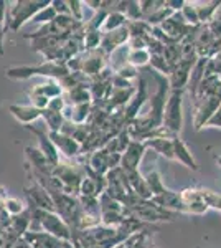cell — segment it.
Returning <instances> with one entry per match:
<instances>
[{"instance_id":"9a60e30c","label":"cell","mask_w":221,"mask_h":248,"mask_svg":"<svg viewBox=\"0 0 221 248\" xmlns=\"http://www.w3.org/2000/svg\"><path fill=\"white\" fill-rule=\"evenodd\" d=\"M150 201L155 202L157 205L163 207V209L168 212H174V214H185V203L182 201L180 192L167 189L163 194L155 195V197H152Z\"/></svg>"},{"instance_id":"30bf717a","label":"cell","mask_w":221,"mask_h":248,"mask_svg":"<svg viewBox=\"0 0 221 248\" xmlns=\"http://www.w3.org/2000/svg\"><path fill=\"white\" fill-rule=\"evenodd\" d=\"M25 127L35 136V138L38 139L40 151L46 155V159L50 161L51 166H58V164L61 162V159H59V151L56 149V146L53 144V141H51L50 133H48L46 129H42V127L31 126V124H30V126H25Z\"/></svg>"},{"instance_id":"7402d4cb","label":"cell","mask_w":221,"mask_h":248,"mask_svg":"<svg viewBox=\"0 0 221 248\" xmlns=\"http://www.w3.org/2000/svg\"><path fill=\"white\" fill-rule=\"evenodd\" d=\"M174 151H175V161L183 164L187 169H190L193 172H196L200 169V166H198V162L195 161L193 154L190 153V149L187 147V144H185L180 138L174 139Z\"/></svg>"},{"instance_id":"c3c4849f","label":"cell","mask_w":221,"mask_h":248,"mask_svg":"<svg viewBox=\"0 0 221 248\" xmlns=\"http://www.w3.org/2000/svg\"><path fill=\"white\" fill-rule=\"evenodd\" d=\"M114 248H126V242L120 243V245H118V247H114Z\"/></svg>"},{"instance_id":"4fadbf2b","label":"cell","mask_w":221,"mask_h":248,"mask_svg":"<svg viewBox=\"0 0 221 248\" xmlns=\"http://www.w3.org/2000/svg\"><path fill=\"white\" fill-rule=\"evenodd\" d=\"M146 151H147L146 142L132 139L131 144L127 146L126 153L122 154L120 167H122L124 170H139V164H140V161H142Z\"/></svg>"},{"instance_id":"f907efd6","label":"cell","mask_w":221,"mask_h":248,"mask_svg":"<svg viewBox=\"0 0 221 248\" xmlns=\"http://www.w3.org/2000/svg\"><path fill=\"white\" fill-rule=\"evenodd\" d=\"M147 248H157V247H155V245H154V243H152V245H148V247H147Z\"/></svg>"},{"instance_id":"5b68a950","label":"cell","mask_w":221,"mask_h":248,"mask_svg":"<svg viewBox=\"0 0 221 248\" xmlns=\"http://www.w3.org/2000/svg\"><path fill=\"white\" fill-rule=\"evenodd\" d=\"M23 192H25L28 207H31V209H40V210H48V212H56L51 194L38 181L30 179V184L25 186Z\"/></svg>"},{"instance_id":"e0dca14e","label":"cell","mask_w":221,"mask_h":248,"mask_svg":"<svg viewBox=\"0 0 221 248\" xmlns=\"http://www.w3.org/2000/svg\"><path fill=\"white\" fill-rule=\"evenodd\" d=\"M25 154L28 159V166L31 167V170L40 172V174H51L55 166H51L50 161L46 159V155L40 151V147L28 146L25 147Z\"/></svg>"},{"instance_id":"484cf974","label":"cell","mask_w":221,"mask_h":248,"mask_svg":"<svg viewBox=\"0 0 221 248\" xmlns=\"http://www.w3.org/2000/svg\"><path fill=\"white\" fill-rule=\"evenodd\" d=\"M195 5H196V12H198V17H200L202 25H208V23L215 18V14L221 7V0H211V2H195Z\"/></svg>"},{"instance_id":"7dc6e473","label":"cell","mask_w":221,"mask_h":248,"mask_svg":"<svg viewBox=\"0 0 221 248\" xmlns=\"http://www.w3.org/2000/svg\"><path fill=\"white\" fill-rule=\"evenodd\" d=\"M63 248H74V245H73V242H65Z\"/></svg>"},{"instance_id":"d6a6232c","label":"cell","mask_w":221,"mask_h":248,"mask_svg":"<svg viewBox=\"0 0 221 248\" xmlns=\"http://www.w3.org/2000/svg\"><path fill=\"white\" fill-rule=\"evenodd\" d=\"M150 68L154 71H157V73H160L162 77H167V78L170 77L172 70H174V66L167 62L163 55H150Z\"/></svg>"},{"instance_id":"836d02e7","label":"cell","mask_w":221,"mask_h":248,"mask_svg":"<svg viewBox=\"0 0 221 248\" xmlns=\"http://www.w3.org/2000/svg\"><path fill=\"white\" fill-rule=\"evenodd\" d=\"M182 15L185 18V22L192 27H200L202 22H200V17H198V12H196V5L195 2H187L185 0V5L182 9Z\"/></svg>"},{"instance_id":"603a6c76","label":"cell","mask_w":221,"mask_h":248,"mask_svg":"<svg viewBox=\"0 0 221 248\" xmlns=\"http://www.w3.org/2000/svg\"><path fill=\"white\" fill-rule=\"evenodd\" d=\"M147 149L155 151L162 157L168 161H175V151H174V139H148L146 141Z\"/></svg>"},{"instance_id":"ab89813d","label":"cell","mask_w":221,"mask_h":248,"mask_svg":"<svg viewBox=\"0 0 221 248\" xmlns=\"http://www.w3.org/2000/svg\"><path fill=\"white\" fill-rule=\"evenodd\" d=\"M68 106L65 96H58V98H53L50 101V105H48V109L55 111V113H63L65 111V108Z\"/></svg>"},{"instance_id":"44dd1931","label":"cell","mask_w":221,"mask_h":248,"mask_svg":"<svg viewBox=\"0 0 221 248\" xmlns=\"http://www.w3.org/2000/svg\"><path fill=\"white\" fill-rule=\"evenodd\" d=\"M120 169H122V167H120ZM124 172H126V175H127V181H129L132 192H134L137 197L144 199V201H150L152 194H150V190H148V186L146 182V175H142L139 170H124Z\"/></svg>"},{"instance_id":"7bdbcfd3","label":"cell","mask_w":221,"mask_h":248,"mask_svg":"<svg viewBox=\"0 0 221 248\" xmlns=\"http://www.w3.org/2000/svg\"><path fill=\"white\" fill-rule=\"evenodd\" d=\"M205 127H220L221 129V108L211 116L210 119H208L206 124H205Z\"/></svg>"},{"instance_id":"d590c367","label":"cell","mask_w":221,"mask_h":248,"mask_svg":"<svg viewBox=\"0 0 221 248\" xmlns=\"http://www.w3.org/2000/svg\"><path fill=\"white\" fill-rule=\"evenodd\" d=\"M56 17H58V14H56L55 9L51 7V3H50V5L45 7L43 10H40L31 20H33L35 23H40V27H42V25H46V23L53 22Z\"/></svg>"},{"instance_id":"bcb514c9","label":"cell","mask_w":221,"mask_h":248,"mask_svg":"<svg viewBox=\"0 0 221 248\" xmlns=\"http://www.w3.org/2000/svg\"><path fill=\"white\" fill-rule=\"evenodd\" d=\"M5 25L0 23V55H3V35H5Z\"/></svg>"},{"instance_id":"f35d334b","label":"cell","mask_w":221,"mask_h":248,"mask_svg":"<svg viewBox=\"0 0 221 248\" xmlns=\"http://www.w3.org/2000/svg\"><path fill=\"white\" fill-rule=\"evenodd\" d=\"M70 5V12H71V17H74L79 22H84V15H83V5L84 2H79V0H70L68 2Z\"/></svg>"},{"instance_id":"8d00e7d4","label":"cell","mask_w":221,"mask_h":248,"mask_svg":"<svg viewBox=\"0 0 221 248\" xmlns=\"http://www.w3.org/2000/svg\"><path fill=\"white\" fill-rule=\"evenodd\" d=\"M7 199H9V195H7V190L3 189V187H0V225H2V227H7L10 223V220H12V217L9 215V212L5 210Z\"/></svg>"},{"instance_id":"681fc988","label":"cell","mask_w":221,"mask_h":248,"mask_svg":"<svg viewBox=\"0 0 221 248\" xmlns=\"http://www.w3.org/2000/svg\"><path fill=\"white\" fill-rule=\"evenodd\" d=\"M216 162H218L220 166H221V155H220V157H216Z\"/></svg>"},{"instance_id":"ee69618b","label":"cell","mask_w":221,"mask_h":248,"mask_svg":"<svg viewBox=\"0 0 221 248\" xmlns=\"http://www.w3.org/2000/svg\"><path fill=\"white\" fill-rule=\"evenodd\" d=\"M9 3L5 2V0H0V23H3L5 25V18H7V14H9Z\"/></svg>"},{"instance_id":"d4e9b609","label":"cell","mask_w":221,"mask_h":248,"mask_svg":"<svg viewBox=\"0 0 221 248\" xmlns=\"http://www.w3.org/2000/svg\"><path fill=\"white\" fill-rule=\"evenodd\" d=\"M91 86H76L73 90L65 91V99L68 105L74 106V105H83V103H92V96H91Z\"/></svg>"},{"instance_id":"6da1fadb","label":"cell","mask_w":221,"mask_h":248,"mask_svg":"<svg viewBox=\"0 0 221 248\" xmlns=\"http://www.w3.org/2000/svg\"><path fill=\"white\" fill-rule=\"evenodd\" d=\"M30 232H46V233L53 235V237L63 240V242L73 240V229L56 212L31 209Z\"/></svg>"},{"instance_id":"1f68e13d","label":"cell","mask_w":221,"mask_h":248,"mask_svg":"<svg viewBox=\"0 0 221 248\" xmlns=\"http://www.w3.org/2000/svg\"><path fill=\"white\" fill-rule=\"evenodd\" d=\"M103 31L101 30H89L84 23V51H92L101 48Z\"/></svg>"},{"instance_id":"5bb4252c","label":"cell","mask_w":221,"mask_h":248,"mask_svg":"<svg viewBox=\"0 0 221 248\" xmlns=\"http://www.w3.org/2000/svg\"><path fill=\"white\" fill-rule=\"evenodd\" d=\"M146 99H147V81H146V78L140 77L137 93H135V96L132 98V101L129 103V105L124 108V118H126V121H127V126H129L135 118H139L140 116L139 113H140V109H142Z\"/></svg>"},{"instance_id":"ffe728a7","label":"cell","mask_w":221,"mask_h":248,"mask_svg":"<svg viewBox=\"0 0 221 248\" xmlns=\"http://www.w3.org/2000/svg\"><path fill=\"white\" fill-rule=\"evenodd\" d=\"M92 108H94L92 103H83V105H74V106L68 105L65 108V111H63V116H65L66 121L73 124H84L89 121Z\"/></svg>"},{"instance_id":"8992f818","label":"cell","mask_w":221,"mask_h":248,"mask_svg":"<svg viewBox=\"0 0 221 248\" xmlns=\"http://www.w3.org/2000/svg\"><path fill=\"white\" fill-rule=\"evenodd\" d=\"M221 108V96H205L196 99L193 103V127L195 131H200L205 127L208 119Z\"/></svg>"},{"instance_id":"83f0119b","label":"cell","mask_w":221,"mask_h":248,"mask_svg":"<svg viewBox=\"0 0 221 248\" xmlns=\"http://www.w3.org/2000/svg\"><path fill=\"white\" fill-rule=\"evenodd\" d=\"M42 118L45 119L46 126H48V131L50 133H59L63 127V124H65V116H63V113H55V111L51 109H43V114Z\"/></svg>"},{"instance_id":"b9f144b4","label":"cell","mask_w":221,"mask_h":248,"mask_svg":"<svg viewBox=\"0 0 221 248\" xmlns=\"http://www.w3.org/2000/svg\"><path fill=\"white\" fill-rule=\"evenodd\" d=\"M208 29H210V31L215 38H221V15L215 17L210 23H208Z\"/></svg>"},{"instance_id":"7a4b0ae2","label":"cell","mask_w":221,"mask_h":248,"mask_svg":"<svg viewBox=\"0 0 221 248\" xmlns=\"http://www.w3.org/2000/svg\"><path fill=\"white\" fill-rule=\"evenodd\" d=\"M70 75L66 63L43 62L40 65H20L5 68V77L10 79H28L31 77H45L48 79H63Z\"/></svg>"},{"instance_id":"74e56055","label":"cell","mask_w":221,"mask_h":248,"mask_svg":"<svg viewBox=\"0 0 221 248\" xmlns=\"http://www.w3.org/2000/svg\"><path fill=\"white\" fill-rule=\"evenodd\" d=\"M116 75H119L120 78L127 79V81H132V79H137L140 78L139 77V68L129 65V63H126V65H122L119 68L118 71H116Z\"/></svg>"},{"instance_id":"3957f363","label":"cell","mask_w":221,"mask_h":248,"mask_svg":"<svg viewBox=\"0 0 221 248\" xmlns=\"http://www.w3.org/2000/svg\"><path fill=\"white\" fill-rule=\"evenodd\" d=\"M50 0H17L10 3L9 17H7L5 29L12 31H18L20 27L25 25L28 20H31L40 10L50 5Z\"/></svg>"},{"instance_id":"9c48e42d","label":"cell","mask_w":221,"mask_h":248,"mask_svg":"<svg viewBox=\"0 0 221 248\" xmlns=\"http://www.w3.org/2000/svg\"><path fill=\"white\" fill-rule=\"evenodd\" d=\"M198 60H180L178 63L174 66L170 77H168V85L170 90H182L185 91L190 81V75L193 66L196 65Z\"/></svg>"},{"instance_id":"ac0fdd59","label":"cell","mask_w":221,"mask_h":248,"mask_svg":"<svg viewBox=\"0 0 221 248\" xmlns=\"http://www.w3.org/2000/svg\"><path fill=\"white\" fill-rule=\"evenodd\" d=\"M31 248H63L65 242L46 232H27L25 237Z\"/></svg>"},{"instance_id":"60d3db41","label":"cell","mask_w":221,"mask_h":248,"mask_svg":"<svg viewBox=\"0 0 221 248\" xmlns=\"http://www.w3.org/2000/svg\"><path fill=\"white\" fill-rule=\"evenodd\" d=\"M51 7L58 15H71L70 5H68L66 0H51Z\"/></svg>"},{"instance_id":"f546056e","label":"cell","mask_w":221,"mask_h":248,"mask_svg":"<svg viewBox=\"0 0 221 248\" xmlns=\"http://www.w3.org/2000/svg\"><path fill=\"white\" fill-rule=\"evenodd\" d=\"M146 182L148 186V190H150L152 197L155 195H160L167 190V187L163 186V181H162V175H160L159 170H150L146 174Z\"/></svg>"},{"instance_id":"e575fe53","label":"cell","mask_w":221,"mask_h":248,"mask_svg":"<svg viewBox=\"0 0 221 248\" xmlns=\"http://www.w3.org/2000/svg\"><path fill=\"white\" fill-rule=\"evenodd\" d=\"M27 209H28V205H25V202L20 201L18 197H9V199H7V202H5V210L9 212L10 217L22 215Z\"/></svg>"},{"instance_id":"ba28073f","label":"cell","mask_w":221,"mask_h":248,"mask_svg":"<svg viewBox=\"0 0 221 248\" xmlns=\"http://www.w3.org/2000/svg\"><path fill=\"white\" fill-rule=\"evenodd\" d=\"M109 55H106L101 48L98 50H92V51H84L83 53V71L81 73L86 75L88 78H94L98 77L99 73L104 70L109 62Z\"/></svg>"},{"instance_id":"7c38bea8","label":"cell","mask_w":221,"mask_h":248,"mask_svg":"<svg viewBox=\"0 0 221 248\" xmlns=\"http://www.w3.org/2000/svg\"><path fill=\"white\" fill-rule=\"evenodd\" d=\"M48 133H50V131H48ZM50 138L56 146V149L65 155L66 159H76L83 154L81 144L71 138V136L63 134L61 131H59V133H50Z\"/></svg>"},{"instance_id":"52a82bcc","label":"cell","mask_w":221,"mask_h":248,"mask_svg":"<svg viewBox=\"0 0 221 248\" xmlns=\"http://www.w3.org/2000/svg\"><path fill=\"white\" fill-rule=\"evenodd\" d=\"M180 195L185 203L187 215H203L210 210L208 203L202 197V187H187V189L180 190Z\"/></svg>"},{"instance_id":"2e32d148","label":"cell","mask_w":221,"mask_h":248,"mask_svg":"<svg viewBox=\"0 0 221 248\" xmlns=\"http://www.w3.org/2000/svg\"><path fill=\"white\" fill-rule=\"evenodd\" d=\"M109 155L111 153L106 149V147H101V149L94 151V153L88 154L86 157V167L89 170H92L94 174L99 175H107V172L111 170L109 167Z\"/></svg>"},{"instance_id":"816d5d0a","label":"cell","mask_w":221,"mask_h":248,"mask_svg":"<svg viewBox=\"0 0 221 248\" xmlns=\"http://www.w3.org/2000/svg\"><path fill=\"white\" fill-rule=\"evenodd\" d=\"M0 248H3V247H0Z\"/></svg>"},{"instance_id":"f5cc1de1","label":"cell","mask_w":221,"mask_h":248,"mask_svg":"<svg viewBox=\"0 0 221 248\" xmlns=\"http://www.w3.org/2000/svg\"><path fill=\"white\" fill-rule=\"evenodd\" d=\"M220 78H221V77H220Z\"/></svg>"},{"instance_id":"f6af8a7d","label":"cell","mask_w":221,"mask_h":248,"mask_svg":"<svg viewBox=\"0 0 221 248\" xmlns=\"http://www.w3.org/2000/svg\"><path fill=\"white\" fill-rule=\"evenodd\" d=\"M218 53H221V38H216L211 45V57H215V55H218Z\"/></svg>"},{"instance_id":"d6986e66","label":"cell","mask_w":221,"mask_h":248,"mask_svg":"<svg viewBox=\"0 0 221 248\" xmlns=\"http://www.w3.org/2000/svg\"><path fill=\"white\" fill-rule=\"evenodd\" d=\"M9 111L18 123L25 124V126H30L31 123L40 119L43 114V109H38V108L31 105H10Z\"/></svg>"},{"instance_id":"8fae6325","label":"cell","mask_w":221,"mask_h":248,"mask_svg":"<svg viewBox=\"0 0 221 248\" xmlns=\"http://www.w3.org/2000/svg\"><path fill=\"white\" fill-rule=\"evenodd\" d=\"M129 42H131V31H129V27L126 25V27H122V29L103 33L101 50L106 55H109V57H111L114 51H118L119 48L124 46L126 43L129 45Z\"/></svg>"},{"instance_id":"f1b7e54d","label":"cell","mask_w":221,"mask_h":248,"mask_svg":"<svg viewBox=\"0 0 221 248\" xmlns=\"http://www.w3.org/2000/svg\"><path fill=\"white\" fill-rule=\"evenodd\" d=\"M127 63L135 68H144L147 65H150V51L147 48H142V50H131L127 53Z\"/></svg>"},{"instance_id":"277c9868","label":"cell","mask_w":221,"mask_h":248,"mask_svg":"<svg viewBox=\"0 0 221 248\" xmlns=\"http://www.w3.org/2000/svg\"><path fill=\"white\" fill-rule=\"evenodd\" d=\"M163 126L177 136L180 134L183 126V91L170 90L163 109Z\"/></svg>"},{"instance_id":"4dcf8cb0","label":"cell","mask_w":221,"mask_h":248,"mask_svg":"<svg viewBox=\"0 0 221 248\" xmlns=\"http://www.w3.org/2000/svg\"><path fill=\"white\" fill-rule=\"evenodd\" d=\"M127 22H129V20L126 18V15H122L118 10H112V12H109V15H107L106 22H104L103 33H106V31H112V30H118V29H122V27L127 25Z\"/></svg>"},{"instance_id":"cb8c5ba5","label":"cell","mask_w":221,"mask_h":248,"mask_svg":"<svg viewBox=\"0 0 221 248\" xmlns=\"http://www.w3.org/2000/svg\"><path fill=\"white\" fill-rule=\"evenodd\" d=\"M122 15H126V18L129 22H137V20H144V15L140 12V3L135 0H122V2H116V9Z\"/></svg>"},{"instance_id":"4316f807","label":"cell","mask_w":221,"mask_h":248,"mask_svg":"<svg viewBox=\"0 0 221 248\" xmlns=\"http://www.w3.org/2000/svg\"><path fill=\"white\" fill-rule=\"evenodd\" d=\"M78 197H86V199H99L101 197L99 189H98V184H96L94 179H92L89 174H86V172H84V177H83L81 184H79Z\"/></svg>"}]
</instances>
